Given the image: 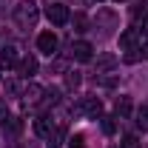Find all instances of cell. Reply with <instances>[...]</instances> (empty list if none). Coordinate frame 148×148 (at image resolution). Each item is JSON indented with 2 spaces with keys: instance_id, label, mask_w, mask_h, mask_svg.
Wrapping results in <instances>:
<instances>
[{
  "instance_id": "52a82bcc",
  "label": "cell",
  "mask_w": 148,
  "mask_h": 148,
  "mask_svg": "<svg viewBox=\"0 0 148 148\" xmlns=\"http://www.w3.org/2000/svg\"><path fill=\"white\" fill-rule=\"evenodd\" d=\"M17 66V49L14 46H6L0 51V69H14Z\"/></svg>"
},
{
  "instance_id": "5b68a950",
  "label": "cell",
  "mask_w": 148,
  "mask_h": 148,
  "mask_svg": "<svg viewBox=\"0 0 148 148\" xmlns=\"http://www.w3.org/2000/svg\"><path fill=\"white\" fill-rule=\"evenodd\" d=\"M71 57L77 60V63H88V60L94 57V49L88 46V43L80 40V43H74V46H71Z\"/></svg>"
},
{
  "instance_id": "30bf717a",
  "label": "cell",
  "mask_w": 148,
  "mask_h": 148,
  "mask_svg": "<svg viewBox=\"0 0 148 148\" xmlns=\"http://www.w3.org/2000/svg\"><path fill=\"white\" fill-rule=\"evenodd\" d=\"M137 128L148 131V103H143V106L137 108Z\"/></svg>"
},
{
  "instance_id": "ffe728a7",
  "label": "cell",
  "mask_w": 148,
  "mask_h": 148,
  "mask_svg": "<svg viewBox=\"0 0 148 148\" xmlns=\"http://www.w3.org/2000/svg\"><path fill=\"white\" fill-rule=\"evenodd\" d=\"M71 148H86V140H83V137L77 134V137H74V140H71Z\"/></svg>"
},
{
  "instance_id": "5bb4252c",
  "label": "cell",
  "mask_w": 148,
  "mask_h": 148,
  "mask_svg": "<svg viewBox=\"0 0 148 148\" xmlns=\"http://www.w3.org/2000/svg\"><path fill=\"white\" fill-rule=\"evenodd\" d=\"M117 114H120L123 120L131 114V100H128V97H120V100H117Z\"/></svg>"
},
{
  "instance_id": "2e32d148",
  "label": "cell",
  "mask_w": 148,
  "mask_h": 148,
  "mask_svg": "<svg viewBox=\"0 0 148 148\" xmlns=\"http://www.w3.org/2000/svg\"><path fill=\"white\" fill-rule=\"evenodd\" d=\"M120 148H140V140H137L134 134H125L123 143H120Z\"/></svg>"
},
{
  "instance_id": "7a4b0ae2",
  "label": "cell",
  "mask_w": 148,
  "mask_h": 148,
  "mask_svg": "<svg viewBox=\"0 0 148 148\" xmlns=\"http://www.w3.org/2000/svg\"><path fill=\"white\" fill-rule=\"evenodd\" d=\"M71 114L74 117H100L103 114V103L97 100V97H80L77 103L71 106Z\"/></svg>"
},
{
  "instance_id": "8992f818",
  "label": "cell",
  "mask_w": 148,
  "mask_h": 148,
  "mask_svg": "<svg viewBox=\"0 0 148 148\" xmlns=\"http://www.w3.org/2000/svg\"><path fill=\"white\" fill-rule=\"evenodd\" d=\"M43 94H46V91H43L37 83H29L26 91H23V103H26V106H37V103L43 100Z\"/></svg>"
},
{
  "instance_id": "cb8c5ba5",
  "label": "cell",
  "mask_w": 148,
  "mask_h": 148,
  "mask_svg": "<svg viewBox=\"0 0 148 148\" xmlns=\"http://www.w3.org/2000/svg\"><path fill=\"white\" fill-rule=\"evenodd\" d=\"M20 148H37V143H26V145H20Z\"/></svg>"
},
{
  "instance_id": "9a60e30c",
  "label": "cell",
  "mask_w": 148,
  "mask_h": 148,
  "mask_svg": "<svg viewBox=\"0 0 148 148\" xmlns=\"http://www.w3.org/2000/svg\"><path fill=\"white\" fill-rule=\"evenodd\" d=\"M80 83H83L80 71H69L66 74V86H69V88H80Z\"/></svg>"
},
{
  "instance_id": "e0dca14e",
  "label": "cell",
  "mask_w": 148,
  "mask_h": 148,
  "mask_svg": "<svg viewBox=\"0 0 148 148\" xmlns=\"http://www.w3.org/2000/svg\"><path fill=\"white\" fill-rule=\"evenodd\" d=\"M86 29H88L86 14H74V32H86Z\"/></svg>"
},
{
  "instance_id": "484cf974",
  "label": "cell",
  "mask_w": 148,
  "mask_h": 148,
  "mask_svg": "<svg viewBox=\"0 0 148 148\" xmlns=\"http://www.w3.org/2000/svg\"><path fill=\"white\" fill-rule=\"evenodd\" d=\"M117 3H120V0H117Z\"/></svg>"
},
{
  "instance_id": "6da1fadb",
  "label": "cell",
  "mask_w": 148,
  "mask_h": 148,
  "mask_svg": "<svg viewBox=\"0 0 148 148\" xmlns=\"http://www.w3.org/2000/svg\"><path fill=\"white\" fill-rule=\"evenodd\" d=\"M37 17H40V9H37L34 0H23V3L14 6V23L20 29H34Z\"/></svg>"
},
{
  "instance_id": "277c9868",
  "label": "cell",
  "mask_w": 148,
  "mask_h": 148,
  "mask_svg": "<svg viewBox=\"0 0 148 148\" xmlns=\"http://www.w3.org/2000/svg\"><path fill=\"white\" fill-rule=\"evenodd\" d=\"M57 46H60V40H57L54 32H43V34L37 37V49H40L43 54H49V57L57 54Z\"/></svg>"
},
{
  "instance_id": "d6986e66",
  "label": "cell",
  "mask_w": 148,
  "mask_h": 148,
  "mask_svg": "<svg viewBox=\"0 0 148 148\" xmlns=\"http://www.w3.org/2000/svg\"><path fill=\"white\" fill-rule=\"evenodd\" d=\"M103 131L106 134H114V120L111 117H103Z\"/></svg>"
},
{
  "instance_id": "ac0fdd59",
  "label": "cell",
  "mask_w": 148,
  "mask_h": 148,
  "mask_svg": "<svg viewBox=\"0 0 148 148\" xmlns=\"http://www.w3.org/2000/svg\"><path fill=\"white\" fill-rule=\"evenodd\" d=\"M137 51H140V49H131V51H125V54H123V60H125V63H137V60H140V54H137Z\"/></svg>"
},
{
  "instance_id": "ba28073f",
  "label": "cell",
  "mask_w": 148,
  "mask_h": 148,
  "mask_svg": "<svg viewBox=\"0 0 148 148\" xmlns=\"http://www.w3.org/2000/svg\"><path fill=\"white\" fill-rule=\"evenodd\" d=\"M137 29H125L123 34H120V46L125 49V51H131V49H137Z\"/></svg>"
},
{
  "instance_id": "8fae6325",
  "label": "cell",
  "mask_w": 148,
  "mask_h": 148,
  "mask_svg": "<svg viewBox=\"0 0 148 148\" xmlns=\"http://www.w3.org/2000/svg\"><path fill=\"white\" fill-rule=\"evenodd\" d=\"M20 71L26 74V77H29V74H34V71H37V60H34L32 54L23 57V63H20Z\"/></svg>"
},
{
  "instance_id": "d4e9b609",
  "label": "cell",
  "mask_w": 148,
  "mask_h": 148,
  "mask_svg": "<svg viewBox=\"0 0 148 148\" xmlns=\"http://www.w3.org/2000/svg\"><path fill=\"white\" fill-rule=\"evenodd\" d=\"M97 3H103V0H97Z\"/></svg>"
},
{
  "instance_id": "4fadbf2b",
  "label": "cell",
  "mask_w": 148,
  "mask_h": 148,
  "mask_svg": "<svg viewBox=\"0 0 148 148\" xmlns=\"http://www.w3.org/2000/svg\"><path fill=\"white\" fill-rule=\"evenodd\" d=\"M117 66V57L114 54H103L100 60H97V69H103V71H108V69H114Z\"/></svg>"
},
{
  "instance_id": "9c48e42d",
  "label": "cell",
  "mask_w": 148,
  "mask_h": 148,
  "mask_svg": "<svg viewBox=\"0 0 148 148\" xmlns=\"http://www.w3.org/2000/svg\"><path fill=\"white\" fill-rule=\"evenodd\" d=\"M34 134L37 137H51V120L49 117H37L34 120Z\"/></svg>"
},
{
  "instance_id": "7c38bea8",
  "label": "cell",
  "mask_w": 148,
  "mask_h": 148,
  "mask_svg": "<svg viewBox=\"0 0 148 148\" xmlns=\"http://www.w3.org/2000/svg\"><path fill=\"white\" fill-rule=\"evenodd\" d=\"M40 103H43V106H57V103H60V88H49V91L43 94Z\"/></svg>"
},
{
  "instance_id": "44dd1931",
  "label": "cell",
  "mask_w": 148,
  "mask_h": 148,
  "mask_svg": "<svg viewBox=\"0 0 148 148\" xmlns=\"http://www.w3.org/2000/svg\"><path fill=\"white\" fill-rule=\"evenodd\" d=\"M9 6H12V0H0V17H6V12H9Z\"/></svg>"
},
{
  "instance_id": "7402d4cb",
  "label": "cell",
  "mask_w": 148,
  "mask_h": 148,
  "mask_svg": "<svg viewBox=\"0 0 148 148\" xmlns=\"http://www.w3.org/2000/svg\"><path fill=\"white\" fill-rule=\"evenodd\" d=\"M140 32L148 34V14H143V23H140Z\"/></svg>"
},
{
  "instance_id": "603a6c76",
  "label": "cell",
  "mask_w": 148,
  "mask_h": 148,
  "mask_svg": "<svg viewBox=\"0 0 148 148\" xmlns=\"http://www.w3.org/2000/svg\"><path fill=\"white\" fill-rule=\"evenodd\" d=\"M140 51H143V57H145V60H148V40H145V43H143V49H140Z\"/></svg>"
},
{
  "instance_id": "3957f363",
  "label": "cell",
  "mask_w": 148,
  "mask_h": 148,
  "mask_svg": "<svg viewBox=\"0 0 148 148\" xmlns=\"http://www.w3.org/2000/svg\"><path fill=\"white\" fill-rule=\"evenodd\" d=\"M46 17H49V23L51 26H66L69 20H71V14H69V6H63V3H46Z\"/></svg>"
}]
</instances>
